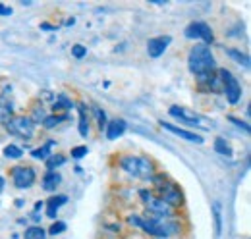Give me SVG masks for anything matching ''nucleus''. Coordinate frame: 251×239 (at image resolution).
Wrapping results in <instances>:
<instances>
[{"instance_id": "f257e3e1", "label": "nucleus", "mask_w": 251, "mask_h": 239, "mask_svg": "<svg viewBox=\"0 0 251 239\" xmlns=\"http://www.w3.org/2000/svg\"><path fill=\"white\" fill-rule=\"evenodd\" d=\"M127 222L131 226L141 228L143 232H147L149 236H153L155 239H168L170 236H174L180 226L176 222H172L170 218H139V216H129Z\"/></svg>"}, {"instance_id": "f03ea898", "label": "nucleus", "mask_w": 251, "mask_h": 239, "mask_svg": "<svg viewBox=\"0 0 251 239\" xmlns=\"http://www.w3.org/2000/svg\"><path fill=\"white\" fill-rule=\"evenodd\" d=\"M188 66H189V72L199 75V77H207L215 68H217V60L213 56L209 45H195L188 54Z\"/></svg>"}, {"instance_id": "7ed1b4c3", "label": "nucleus", "mask_w": 251, "mask_h": 239, "mask_svg": "<svg viewBox=\"0 0 251 239\" xmlns=\"http://www.w3.org/2000/svg\"><path fill=\"white\" fill-rule=\"evenodd\" d=\"M120 166L127 176L135 179H143V181H149L155 176V168H153V162L145 156H139V154H126L120 158Z\"/></svg>"}, {"instance_id": "20e7f679", "label": "nucleus", "mask_w": 251, "mask_h": 239, "mask_svg": "<svg viewBox=\"0 0 251 239\" xmlns=\"http://www.w3.org/2000/svg\"><path fill=\"white\" fill-rule=\"evenodd\" d=\"M6 129H8V133L27 141L35 133V121L29 116H12L6 121Z\"/></svg>"}, {"instance_id": "39448f33", "label": "nucleus", "mask_w": 251, "mask_h": 239, "mask_svg": "<svg viewBox=\"0 0 251 239\" xmlns=\"http://www.w3.org/2000/svg\"><path fill=\"white\" fill-rule=\"evenodd\" d=\"M219 75H220V83L224 87V95H226V100L230 104H238L240 98H242V85L240 81L234 77L232 72H228L226 68H220L219 70Z\"/></svg>"}, {"instance_id": "423d86ee", "label": "nucleus", "mask_w": 251, "mask_h": 239, "mask_svg": "<svg viewBox=\"0 0 251 239\" xmlns=\"http://www.w3.org/2000/svg\"><path fill=\"white\" fill-rule=\"evenodd\" d=\"M141 199H143L145 207H147V210H149L153 216H157V218H172L174 210H172V207H170L168 203H164L162 199H155V197H153L151 193H147V191H141Z\"/></svg>"}, {"instance_id": "0eeeda50", "label": "nucleus", "mask_w": 251, "mask_h": 239, "mask_svg": "<svg viewBox=\"0 0 251 239\" xmlns=\"http://www.w3.org/2000/svg\"><path fill=\"white\" fill-rule=\"evenodd\" d=\"M184 33H186L188 39H201L203 45H209V43H213V39H215L213 29H211L205 22H193V24H189Z\"/></svg>"}, {"instance_id": "6e6552de", "label": "nucleus", "mask_w": 251, "mask_h": 239, "mask_svg": "<svg viewBox=\"0 0 251 239\" xmlns=\"http://www.w3.org/2000/svg\"><path fill=\"white\" fill-rule=\"evenodd\" d=\"M12 178H14V185L18 189H29L35 183V170L31 166H16L12 170Z\"/></svg>"}, {"instance_id": "1a4fd4ad", "label": "nucleus", "mask_w": 251, "mask_h": 239, "mask_svg": "<svg viewBox=\"0 0 251 239\" xmlns=\"http://www.w3.org/2000/svg\"><path fill=\"white\" fill-rule=\"evenodd\" d=\"M170 116L176 120H180L182 123L186 125H199V127H205L203 125V118L195 112V110H189V108H184V106H170Z\"/></svg>"}, {"instance_id": "9d476101", "label": "nucleus", "mask_w": 251, "mask_h": 239, "mask_svg": "<svg viewBox=\"0 0 251 239\" xmlns=\"http://www.w3.org/2000/svg\"><path fill=\"white\" fill-rule=\"evenodd\" d=\"M170 43H172V37H170V35H160V37L149 39V43H147V52H149V56H151V58L162 56V54L166 52V48L170 47Z\"/></svg>"}, {"instance_id": "9b49d317", "label": "nucleus", "mask_w": 251, "mask_h": 239, "mask_svg": "<svg viewBox=\"0 0 251 239\" xmlns=\"http://www.w3.org/2000/svg\"><path fill=\"white\" fill-rule=\"evenodd\" d=\"M14 114V100H12V87H4L0 91V121H8Z\"/></svg>"}, {"instance_id": "f8f14e48", "label": "nucleus", "mask_w": 251, "mask_h": 239, "mask_svg": "<svg viewBox=\"0 0 251 239\" xmlns=\"http://www.w3.org/2000/svg\"><path fill=\"white\" fill-rule=\"evenodd\" d=\"M160 125H162L166 131H170V133H174V135H178V137L186 139V141H189V143H197V145H201V143H203V137H201V135H197L195 131L182 129V127H178V125H174V123H168V121H160Z\"/></svg>"}, {"instance_id": "ddd939ff", "label": "nucleus", "mask_w": 251, "mask_h": 239, "mask_svg": "<svg viewBox=\"0 0 251 239\" xmlns=\"http://www.w3.org/2000/svg\"><path fill=\"white\" fill-rule=\"evenodd\" d=\"M158 191H160V199L164 201V203H168L170 207H178V205H182V193H180V189L174 185V183H170V185H158Z\"/></svg>"}, {"instance_id": "4468645a", "label": "nucleus", "mask_w": 251, "mask_h": 239, "mask_svg": "<svg viewBox=\"0 0 251 239\" xmlns=\"http://www.w3.org/2000/svg\"><path fill=\"white\" fill-rule=\"evenodd\" d=\"M104 131H106V137H108L110 141H114V139H118V137H122V135H124L126 121L122 118H120V120H110V121H106Z\"/></svg>"}, {"instance_id": "2eb2a0df", "label": "nucleus", "mask_w": 251, "mask_h": 239, "mask_svg": "<svg viewBox=\"0 0 251 239\" xmlns=\"http://www.w3.org/2000/svg\"><path fill=\"white\" fill-rule=\"evenodd\" d=\"M64 203H68V197H66V195H54V197H50V199L47 201V216L54 220L56 214H58V210L62 209Z\"/></svg>"}, {"instance_id": "dca6fc26", "label": "nucleus", "mask_w": 251, "mask_h": 239, "mask_svg": "<svg viewBox=\"0 0 251 239\" xmlns=\"http://www.w3.org/2000/svg\"><path fill=\"white\" fill-rule=\"evenodd\" d=\"M60 181H62V176H60L58 172L49 170V172L45 174V178H43V189H45V191H54V189L60 185Z\"/></svg>"}, {"instance_id": "f3484780", "label": "nucleus", "mask_w": 251, "mask_h": 239, "mask_svg": "<svg viewBox=\"0 0 251 239\" xmlns=\"http://www.w3.org/2000/svg\"><path fill=\"white\" fill-rule=\"evenodd\" d=\"M77 112H79V135L81 137H87L89 135V118H87V108L83 102L77 104Z\"/></svg>"}, {"instance_id": "a211bd4d", "label": "nucleus", "mask_w": 251, "mask_h": 239, "mask_svg": "<svg viewBox=\"0 0 251 239\" xmlns=\"http://www.w3.org/2000/svg\"><path fill=\"white\" fill-rule=\"evenodd\" d=\"M52 145H54V141H52V139H50V141H47L43 147L31 150V156L35 158V160H47V158L52 154V152H50V150H52Z\"/></svg>"}, {"instance_id": "6ab92c4d", "label": "nucleus", "mask_w": 251, "mask_h": 239, "mask_svg": "<svg viewBox=\"0 0 251 239\" xmlns=\"http://www.w3.org/2000/svg\"><path fill=\"white\" fill-rule=\"evenodd\" d=\"M228 52V56L230 58H234L240 66H244V68H250V56L248 54H244V52H240L238 48H228L226 50Z\"/></svg>"}, {"instance_id": "aec40b11", "label": "nucleus", "mask_w": 251, "mask_h": 239, "mask_svg": "<svg viewBox=\"0 0 251 239\" xmlns=\"http://www.w3.org/2000/svg\"><path fill=\"white\" fill-rule=\"evenodd\" d=\"M213 218H215V234L220 236L222 234V207H220V203L213 205Z\"/></svg>"}, {"instance_id": "412c9836", "label": "nucleus", "mask_w": 251, "mask_h": 239, "mask_svg": "<svg viewBox=\"0 0 251 239\" xmlns=\"http://www.w3.org/2000/svg\"><path fill=\"white\" fill-rule=\"evenodd\" d=\"M215 150H217L219 154H222V156H228V158L234 154V152H232V147H230V145H228V143H226L222 137L215 139Z\"/></svg>"}, {"instance_id": "4be33fe9", "label": "nucleus", "mask_w": 251, "mask_h": 239, "mask_svg": "<svg viewBox=\"0 0 251 239\" xmlns=\"http://www.w3.org/2000/svg\"><path fill=\"white\" fill-rule=\"evenodd\" d=\"M45 236H47V232H45L41 226H31V228H27L25 234H24L25 239H45Z\"/></svg>"}, {"instance_id": "5701e85b", "label": "nucleus", "mask_w": 251, "mask_h": 239, "mask_svg": "<svg viewBox=\"0 0 251 239\" xmlns=\"http://www.w3.org/2000/svg\"><path fill=\"white\" fill-rule=\"evenodd\" d=\"M64 162H66V156H62V154H50V156L47 158V168H49V170H54V168L62 166Z\"/></svg>"}, {"instance_id": "b1692460", "label": "nucleus", "mask_w": 251, "mask_h": 239, "mask_svg": "<svg viewBox=\"0 0 251 239\" xmlns=\"http://www.w3.org/2000/svg\"><path fill=\"white\" fill-rule=\"evenodd\" d=\"M2 152H4V156H6V158H22V156H24L22 149H20V147H16V145H6Z\"/></svg>"}, {"instance_id": "393cba45", "label": "nucleus", "mask_w": 251, "mask_h": 239, "mask_svg": "<svg viewBox=\"0 0 251 239\" xmlns=\"http://www.w3.org/2000/svg\"><path fill=\"white\" fill-rule=\"evenodd\" d=\"M64 120H68V116H56V114H54V116H47V118L43 120V123H45V127L50 129V127H56Z\"/></svg>"}, {"instance_id": "a878e982", "label": "nucleus", "mask_w": 251, "mask_h": 239, "mask_svg": "<svg viewBox=\"0 0 251 239\" xmlns=\"http://www.w3.org/2000/svg\"><path fill=\"white\" fill-rule=\"evenodd\" d=\"M93 112H95V116H97V120H99V127H100V129L106 127V114H104V110L99 108V106H95Z\"/></svg>"}, {"instance_id": "bb28decb", "label": "nucleus", "mask_w": 251, "mask_h": 239, "mask_svg": "<svg viewBox=\"0 0 251 239\" xmlns=\"http://www.w3.org/2000/svg\"><path fill=\"white\" fill-rule=\"evenodd\" d=\"M66 224L64 222H54L52 226H50V230H49V234H52V236H58V234H62V232H66Z\"/></svg>"}, {"instance_id": "cd10ccee", "label": "nucleus", "mask_w": 251, "mask_h": 239, "mask_svg": "<svg viewBox=\"0 0 251 239\" xmlns=\"http://www.w3.org/2000/svg\"><path fill=\"white\" fill-rule=\"evenodd\" d=\"M60 108H72V100H68L64 95H58V102L54 104V110H60Z\"/></svg>"}, {"instance_id": "c85d7f7f", "label": "nucleus", "mask_w": 251, "mask_h": 239, "mask_svg": "<svg viewBox=\"0 0 251 239\" xmlns=\"http://www.w3.org/2000/svg\"><path fill=\"white\" fill-rule=\"evenodd\" d=\"M72 54H74L75 58H83V56L87 54V48H85L83 45H74V47H72Z\"/></svg>"}, {"instance_id": "c756f323", "label": "nucleus", "mask_w": 251, "mask_h": 239, "mask_svg": "<svg viewBox=\"0 0 251 239\" xmlns=\"http://www.w3.org/2000/svg\"><path fill=\"white\" fill-rule=\"evenodd\" d=\"M72 156H74V158H83V156H87V147H85V145L74 147V149H72Z\"/></svg>"}, {"instance_id": "7c9ffc66", "label": "nucleus", "mask_w": 251, "mask_h": 239, "mask_svg": "<svg viewBox=\"0 0 251 239\" xmlns=\"http://www.w3.org/2000/svg\"><path fill=\"white\" fill-rule=\"evenodd\" d=\"M230 121H232V123H236L238 127H244V131H246V133H250V125H248L246 121H242V120L234 118V116H230Z\"/></svg>"}, {"instance_id": "2f4dec72", "label": "nucleus", "mask_w": 251, "mask_h": 239, "mask_svg": "<svg viewBox=\"0 0 251 239\" xmlns=\"http://www.w3.org/2000/svg\"><path fill=\"white\" fill-rule=\"evenodd\" d=\"M12 14V8L10 6H2L0 4V16H10Z\"/></svg>"}, {"instance_id": "473e14b6", "label": "nucleus", "mask_w": 251, "mask_h": 239, "mask_svg": "<svg viewBox=\"0 0 251 239\" xmlns=\"http://www.w3.org/2000/svg\"><path fill=\"white\" fill-rule=\"evenodd\" d=\"M4 187H6V183H4V178H2V176H0V193H2V191H4Z\"/></svg>"}]
</instances>
